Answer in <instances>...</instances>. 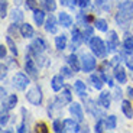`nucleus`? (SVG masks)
<instances>
[{"label":"nucleus","instance_id":"f257e3e1","mask_svg":"<svg viewBox=\"0 0 133 133\" xmlns=\"http://www.w3.org/2000/svg\"><path fill=\"white\" fill-rule=\"evenodd\" d=\"M132 22H133V3L126 0L119 6V12L116 15V23L119 26H122L123 29H126L127 26H130Z\"/></svg>","mask_w":133,"mask_h":133},{"label":"nucleus","instance_id":"f03ea898","mask_svg":"<svg viewBox=\"0 0 133 133\" xmlns=\"http://www.w3.org/2000/svg\"><path fill=\"white\" fill-rule=\"evenodd\" d=\"M88 45H90L91 52H93L96 57H98V58H104L106 57V54L109 52V51H107V45L103 42V39L98 38V36L91 38L90 42H88Z\"/></svg>","mask_w":133,"mask_h":133},{"label":"nucleus","instance_id":"7ed1b4c3","mask_svg":"<svg viewBox=\"0 0 133 133\" xmlns=\"http://www.w3.org/2000/svg\"><path fill=\"white\" fill-rule=\"evenodd\" d=\"M42 98H43V96H42V90H41L39 85L32 87L26 93V100L32 106H41L42 104Z\"/></svg>","mask_w":133,"mask_h":133},{"label":"nucleus","instance_id":"20e7f679","mask_svg":"<svg viewBox=\"0 0 133 133\" xmlns=\"http://www.w3.org/2000/svg\"><path fill=\"white\" fill-rule=\"evenodd\" d=\"M12 81H13V87L19 91L26 90V87L29 85V77H26L23 72H16Z\"/></svg>","mask_w":133,"mask_h":133},{"label":"nucleus","instance_id":"39448f33","mask_svg":"<svg viewBox=\"0 0 133 133\" xmlns=\"http://www.w3.org/2000/svg\"><path fill=\"white\" fill-rule=\"evenodd\" d=\"M97 62H96V58L90 54H83L81 55V68H83L84 72H90V71H94Z\"/></svg>","mask_w":133,"mask_h":133},{"label":"nucleus","instance_id":"423d86ee","mask_svg":"<svg viewBox=\"0 0 133 133\" xmlns=\"http://www.w3.org/2000/svg\"><path fill=\"white\" fill-rule=\"evenodd\" d=\"M107 51L109 52H116L117 48H119V36L114 30H110L109 35H107Z\"/></svg>","mask_w":133,"mask_h":133},{"label":"nucleus","instance_id":"0eeeda50","mask_svg":"<svg viewBox=\"0 0 133 133\" xmlns=\"http://www.w3.org/2000/svg\"><path fill=\"white\" fill-rule=\"evenodd\" d=\"M25 70H26L28 75L32 77V78H36L38 77V68L30 55H26V58H25Z\"/></svg>","mask_w":133,"mask_h":133},{"label":"nucleus","instance_id":"6e6552de","mask_svg":"<svg viewBox=\"0 0 133 133\" xmlns=\"http://www.w3.org/2000/svg\"><path fill=\"white\" fill-rule=\"evenodd\" d=\"M70 113H71V116H72L74 119L77 120V122H83V120H84V111H83V107H81V104H78V103H71V106H70Z\"/></svg>","mask_w":133,"mask_h":133},{"label":"nucleus","instance_id":"1a4fd4ad","mask_svg":"<svg viewBox=\"0 0 133 133\" xmlns=\"http://www.w3.org/2000/svg\"><path fill=\"white\" fill-rule=\"evenodd\" d=\"M71 38H72V51H75L78 48V45L84 41V35L81 33V30L78 28H74L71 30Z\"/></svg>","mask_w":133,"mask_h":133},{"label":"nucleus","instance_id":"9d476101","mask_svg":"<svg viewBox=\"0 0 133 133\" xmlns=\"http://www.w3.org/2000/svg\"><path fill=\"white\" fill-rule=\"evenodd\" d=\"M45 30H46L48 33H57L58 22H57V19H55V16H52V15L48 16V19L45 20Z\"/></svg>","mask_w":133,"mask_h":133},{"label":"nucleus","instance_id":"9b49d317","mask_svg":"<svg viewBox=\"0 0 133 133\" xmlns=\"http://www.w3.org/2000/svg\"><path fill=\"white\" fill-rule=\"evenodd\" d=\"M64 132H80V126L74 119H65L64 120Z\"/></svg>","mask_w":133,"mask_h":133},{"label":"nucleus","instance_id":"f8f14e48","mask_svg":"<svg viewBox=\"0 0 133 133\" xmlns=\"http://www.w3.org/2000/svg\"><path fill=\"white\" fill-rule=\"evenodd\" d=\"M114 78H116L120 84L126 83V80H127L126 71H124V68L122 65H116V66H114Z\"/></svg>","mask_w":133,"mask_h":133},{"label":"nucleus","instance_id":"ddd939ff","mask_svg":"<svg viewBox=\"0 0 133 133\" xmlns=\"http://www.w3.org/2000/svg\"><path fill=\"white\" fill-rule=\"evenodd\" d=\"M51 87H52L54 91H59L62 90L64 87V75L61 74V75H54L52 80H51Z\"/></svg>","mask_w":133,"mask_h":133},{"label":"nucleus","instance_id":"4468645a","mask_svg":"<svg viewBox=\"0 0 133 133\" xmlns=\"http://www.w3.org/2000/svg\"><path fill=\"white\" fill-rule=\"evenodd\" d=\"M58 22H59V25H62L64 28H70L71 25H72V17L66 13V12H61V13L58 15Z\"/></svg>","mask_w":133,"mask_h":133},{"label":"nucleus","instance_id":"2eb2a0df","mask_svg":"<svg viewBox=\"0 0 133 133\" xmlns=\"http://www.w3.org/2000/svg\"><path fill=\"white\" fill-rule=\"evenodd\" d=\"M110 101H111V97H110V93L109 91H101L98 97V104L103 109H109L110 107Z\"/></svg>","mask_w":133,"mask_h":133},{"label":"nucleus","instance_id":"dca6fc26","mask_svg":"<svg viewBox=\"0 0 133 133\" xmlns=\"http://www.w3.org/2000/svg\"><path fill=\"white\" fill-rule=\"evenodd\" d=\"M19 30H20V35L23 38H28V39H29V38H33V35H35V30H33V28L30 26L29 23H22Z\"/></svg>","mask_w":133,"mask_h":133},{"label":"nucleus","instance_id":"f3484780","mask_svg":"<svg viewBox=\"0 0 133 133\" xmlns=\"http://www.w3.org/2000/svg\"><path fill=\"white\" fill-rule=\"evenodd\" d=\"M66 62H68V65L72 68L74 72H78V71L81 70V65H80V59L74 55V54H71L70 57L66 58Z\"/></svg>","mask_w":133,"mask_h":133},{"label":"nucleus","instance_id":"a211bd4d","mask_svg":"<svg viewBox=\"0 0 133 133\" xmlns=\"http://www.w3.org/2000/svg\"><path fill=\"white\" fill-rule=\"evenodd\" d=\"M122 111H123V114L127 119H132L133 117V107L129 100H123L122 101Z\"/></svg>","mask_w":133,"mask_h":133},{"label":"nucleus","instance_id":"6ab92c4d","mask_svg":"<svg viewBox=\"0 0 133 133\" xmlns=\"http://www.w3.org/2000/svg\"><path fill=\"white\" fill-rule=\"evenodd\" d=\"M123 49H124V52L129 54V55L133 52V35H129V33L126 35V38H124V41H123Z\"/></svg>","mask_w":133,"mask_h":133},{"label":"nucleus","instance_id":"aec40b11","mask_svg":"<svg viewBox=\"0 0 133 133\" xmlns=\"http://www.w3.org/2000/svg\"><path fill=\"white\" fill-rule=\"evenodd\" d=\"M33 20H35V23L38 25V26H41V25L45 23V12L43 10H33Z\"/></svg>","mask_w":133,"mask_h":133},{"label":"nucleus","instance_id":"412c9836","mask_svg":"<svg viewBox=\"0 0 133 133\" xmlns=\"http://www.w3.org/2000/svg\"><path fill=\"white\" fill-rule=\"evenodd\" d=\"M55 46H57L58 51H64L66 48V35H58L55 38Z\"/></svg>","mask_w":133,"mask_h":133},{"label":"nucleus","instance_id":"4be33fe9","mask_svg":"<svg viewBox=\"0 0 133 133\" xmlns=\"http://www.w3.org/2000/svg\"><path fill=\"white\" fill-rule=\"evenodd\" d=\"M74 88H75L77 94H78L80 97H85V94H87V88H85V84H84L81 80H77L75 83H74Z\"/></svg>","mask_w":133,"mask_h":133},{"label":"nucleus","instance_id":"5701e85b","mask_svg":"<svg viewBox=\"0 0 133 133\" xmlns=\"http://www.w3.org/2000/svg\"><path fill=\"white\" fill-rule=\"evenodd\" d=\"M23 16L25 15L22 13V10H19V9H13L12 10V15H10L13 23H22V22H23Z\"/></svg>","mask_w":133,"mask_h":133},{"label":"nucleus","instance_id":"b1692460","mask_svg":"<svg viewBox=\"0 0 133 133\" xmlns=\"http://www.w3.org/2000/svg\"><path fill=\"white\" fill-rule=\"evenodd\" d=\"M91 83H93V87L94 88H97V90H101L104 85V80L101 78V75H96V74H93L91 75Z\"/></svg>","mask_w":133,"mask_h":133},{"label":"nucleus","instance_id":"393cba45","mask_svg":"<svg viewBox=\"0 0 133 133\" xmlns=\"http://www.w3.org/2000/svg\"><path fill=\"white\" fill-rule=\"evenodd\" d=\"M3 104L6 106L7 110H12V109H13V107L17 104V96H16V94H10V96L7 97L6 103H3Z\"/></svg>","mask_w":133,"mask_h":133},{"label":"nucleus","instance_id":"a878e982","mask_svg":"<svg viewBox=\"0 0 133 133\" xmlns=\"http://www.w3.org/2000/svg\"><path fill=\"white\" fill-rule=\"evenodd\" d=\"M116 126H117V117L116 116H107L106 117V129H109V130H113V129H116Z\"/></svg>","mask_w":133,"mask_h":133},{"label":"nucleus","instance_id":"bb28decb","mask_svg":"<svg viewBox=\"0 0 133 133\" xmlns=\"http://www.w3.org/2000/svg\"><path fill=\"white\" fill-rule=\"evenodd\" d=\"M41 3L48 12H55V9H57V2L55 0H41Z\"/></svg>","mask_w":133,"mask_h":133},{"label":"nucleus","instance_id":"cd10ccee","mask_svg":"<svg viewBox=\"0 0 133 133\" xmlns=\"http://www.w3.org/2000/svg\"><path fill=\"white\" fill-rule=\"evenodd\" d=\"M94 26L100 30V32H107L109 30V25L104 19H96L94 20Z\"/></svg>","mask_w":133,"mask_h":133},{"label":"nucleus","instance_id":"c85d7f7f","mask_svg":"<svg viewBox=\"0 0 133 133\" xmlns=\"http://www.w3.org/2000/svg\"><path fill=\"white\" fill-rule=\"evenodd\" d=\"M85 29H84V32H83V35H84V41L85 42H90V39L93 38V28L90 26V25H85Z\"/></svg>","mask_w":133,"mask_h":133},{"label":"nucleus","instance_id":"c756f323","mask_svg":"<svg viewBox=\"0 0 133 133\" xmlns=\"http://www.w3.org/2000/svg\"><path fill=\"white\" fill-rule=\"evenodd\" d=\"M52 129H54V132H57V133L64 132V122H61L59 119H55L52 123Z\"/></svg>","mask_w":133,"mask_h":133},{"label":"nucleus","instance_id":"7c9ffc66","mask_svg":"<svg viewBox=\"0 0 133 133\" xmlns=\"http://www.w3.org/2000/svg\"><path fill=\"white\" fill-rule=\"evenodd\" d=\"M6 42H7V46H9V49L12 51V54L17 57V48H16V43L13 42V39H12L10 36H6Z\"/></svg>","mask_w":133,"mask_h":133},{"label":"nucleus","instance_id":"2f4dec72","mask_svg":"<svg viewBox=\"0 0 133 133\" xmlns=\"http://www.w3.org/2000/svg\"><path fill=\"white\" fill-rule=\"evenodd\" d=\"M104 129H106V120L100 119L98 122L96 123V126H94V132H96V133H101V132H104Z\"/></svg>","mask_w":133,"mask_h":133},{"label":"nucleus","instance_id":"473e14b6","mask_svg":"<svg viewBox=\"0 0 133 133\" xmlns=\"http://www.w3.org/2000/svg\"><path fill=\"white\" fill-rule=\"evenodd\" d=\"M9 122V114L4 111V107H2V114H0V126L4 127Z\"/></svg>","mask_w":133,"mask_h":133},{"label":"nucleus","instance_id":"72a5a7b5","mask_svg":"<svg viewBox=\"0 0 133 133\" xmlns=\"http://www.w3.org/2000/svg\"><path fill=\"white\" fill-rule=\"evenodd\" d=\"M61 4L65 7H70V9H74V7L78 4V0H59Z\"/></svg>","mask_w":133,"mask_h":133},{"label":"nucleus","instance_id":"f704fd0d","mask_svg":"<svg viewBox=\"0 0 133 133\" xmlns=\"http://www.w3.org/2000/svg\"><path fill=\"white\" fill-rule=\"evenodd\" d=\"M6 15H7V3L6 0H2V3H0V17L4 19Z\"/></svg>","mask_w":133,"mask_h":133},{"label":"nucleus","instance_id":"c9c22d12","mask_svg":"<svg viewBox=\"0 0 133 133\" xmlns=\"http://www.w3.org/2000/svg\"><path fill=\"white\" fill-rule=\"evenodd\" d=\"M35 132L36 133H48V126L45 123H36V126H35Z\"/></svg>","mask_w":133,"mask_h":133},{"label":"nucleus","instance_id":"e433bc0d","mask_svg":"<svg viewBox=\"0 0 133 133\" xmlns=\"http://www.w3.org/2000/svg\"><path fill=\"white\" fill-rule=\"evenodd\" d=\"M25 6H26V9H29V10H36L38 2L36 0H25Z\"/></svg>","mask_w":133,"mask_h":133},{"label":"nucleus","instance_id":"4c0bfd02","mask_svg":"<svg viewBox=\"0 0 133 133\" xmlns=\"http://www.w3.org/2000/svg\"><path fill=\"white\" fill-rule=\"evenodd\" d=\"M96 3L98 7H101L103 10H110V3L109 0H96Z\"/></svg>","mask_w":133,"mask_h":133},{"label":"nucleus","instance_id":"58836bf2","mask_svg":"<svg viewBox=\"0 0 133 133\" xmlns=\"http://www.w3.org/2000/svg\"><path fill=\"white\" fill-rule=\"evenodd\" d=\"M72 68L71 66H62L61 68V74H62L64 77H66V78H70V77H72Z\"/></svg>","mask_w":133,"mask_h":133},{"label":"nucleus","instance_id":"ea45409f","mask_svg":"<svg viewBox=\"0 0 133 133\" xmlns=\"http://www.w3.org/2000/svg\"><path fill=\"white\" fill-rule=\"evenodd\" d=\"M78 6L81 9H85V7L90 6V0H78Z\"/></svg>","mask_w":133,"mask_h":133},{"label":"nucleus","instance_id":"a19ab883","mask_svg":"<svg viewBox=\"0 0 133 133\" xmlns=\"http://www.w3.org/2000/svg\"><path fill=\"white\" fill-rule=\"evenodd\" d=\"M0 68H2V77H0V78H2V81H3L4 77H6V74H7V66H4V64H2Z\"/></svg>","mask_w":133,"mask_h":133},{"label":"nucleus","instance_id":"79ce46f5","mask_svg":"<svg viewBox=\"0 0 133 133\" xmlns=\"http://www.w3.org/2000/svg\"><path fill=\"white\" fill-rule=\"evenodd\" d=\"M0 58L2 59L6 58V48H4V45H0Z\"/></svg>","mask_w":133,"mask_h":133},{"label":"nucleus","instance_id":"37998d69","mask_svg":"<svg viewBox=\"0 0 133 133\" xmlns=\"http://www.w3.org/2000/svg\"><path fill=\"white\" fill-rule=\"evenodd\" d=\"M26 130H28V129H26V123H25V120H23V123L17 127V132H19V133H25Z\"/></svg>","mask_w":133,"mask_h":133},{"label":"nucleus","instance_id":"c03bdc74","mask_svg":"<svg viewBox=\"0 0 133 133\" xmlns=\"http://www.w3.org/2000/svg\"><path fill=\"white\" fill-rule=\"evenodd\" d=\"M126 64H127V66H129L130 70L133 71V59H126Z\"/></svg>","mask_w":133,"mask_h":133},{"label":"nucleus","instance_id":"a18cd8bd","mask_svg":"<svg viewBox=\"0 0 133 133\" xmlns=\"http://www.w3.org/2000/svg\"><path fill=\"white\" fill-rule=\"evenodd\" d=\"M127 96L133 97V88H132V87H129V88H127Z\"/></svg>","mask_w":133,"mask_h":133},{"label":"nucleus","instance_id":"49530a36","mask_svg":"<svg viewBox=\"0 0 133 133\" xmlns=\"http://www.w3.org/2000/svg\"><path fill=\"white\" fill-rule=\"evenodd\" d=\"M0 93H2V98H3V97H6V94H7V91L4 90L3 87H2V88H0Z\"/></svg>","mask_w":133,"mask_h":133},{"label":"nucleus","instance_id":"de8ad7c7","mask_svg":"<svg viewBox=\"0 0 133 133\" xmlns=\"http://www.w3.org/2000/svg\"><path fill=\"white\" fill-rule=\"evenodd\" d=\"M22 2H25V0H15V3H16V4H20Z\"/></svg>","mask_w":133,"mask_h":133}]
</instances>
